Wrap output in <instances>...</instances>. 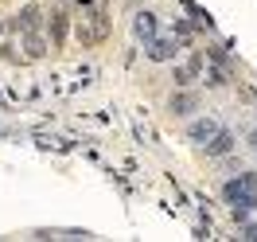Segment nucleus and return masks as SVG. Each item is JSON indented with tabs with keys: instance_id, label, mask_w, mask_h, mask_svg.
I'll return each mask as SVG.
<instances>
[{
	"instance_id": "obj_1",
	"label": "nucleus",
	"mask_w": 257,
	"mask_h": 242,
	"mask_svg": "<svg viewBox=\"0 0 257 242\" xmlns=\"http://www.w3.org/2000/svg\"><path fill=\"white\" fill-rule=\"evenodd\" d=\"M222 195H226V203L234 207V215H238V223H241V219L257 207V176H253V172H245V176L230 180V184L222 188Z\"/></svg>"
},
{
	"instance_id": "obj_2",
	"label": "nucleus",
	"mask_w": 257,
	"mask_h": 242,
	"mask_svg": "<svg viewBox=\"0 0 257 242\" xmlns=\"http://www.w3.org/2000/svg\"><path fill=\"white\" fill-rule=\"evenodd\" d=\"M109 35V16H105V8H90V12H82L78 20V43L82 47H94Z\"/></svg>"
},
{
	"instance_id": "obj_3",
	"label": "nucleus",
	"mask_w": 257,
	"mask_h": 242,
	"mask_svg": "<svg viewBox=\"0 0 257 242\" xmlns=\"http://www.w3.org/2000/svg\"><path fill=\"white\" fill-rule=\"evenodd\" d=\"M148 55H152L156 63H164V59H176V55H179V43H176V39H160V35H156V39L148 43Z\"/></svg>"
},
{
	"instance_id": "obj_4",
	"label": "nucleus",
	"mask_w": 257,
	"mask_h": 242,
	"mask_svg": "<svg viewBox=\"0 0 257 242\" xmlns=\"http://www.w3.org/2000/svg\"><path fill=\"white\" fill-rule=\"evenodd\" d=\"M133 32H137V39L152 43V39H156V16H152V12H137V24H133Z\"/></svg>"
},
{
	"instance_id": "obj_5",
	"label": "nucleus",
	"mask_w": 257,
	"mask_h": 242,
	"mask_svg": "<svg viewBox=\"0 0 257 242\" xmlns=\"http://www.w3.org/2000/svg\"><path fill=\"white\" fill-rule=\"evenodd\" d=\"M24 55H28V59H43V55H47V39L39 32H24Z\"/></svg>"
},
{
	"instance_id": "obj_6",
	"label": "nucleus",
	"mask_w": 257,
	"mask_h": 242,
	"mask_svg": "<svg viewBox=\"0 0 257 242\" xmlns=\"http://www.w3.org/2000/svg\"><path fill=\"white\" fill-rule=\"evenodd\" d=\"M218 129H222L218 121H210V117H203V121H195V125H191L187 133H191V141H199V145H207V141H210V137H214Z\"/></svg>"
},
{
	"instance_id": "obj_7",
	"label": "nucleus",
	"mask_w": 257,
	"mask_h": 242,
	"mask_svg": "<svg viewBox=\"0 0 257 242\" xmlns=\"http://www.w3.org/2000/svg\"><path fill=\"white\" fill-rule=\"evenodd\" d=\"M230 148H234V137H230L226 129H218V133L207 141V156H226Z\"/></svg>"
},
{
	"instance_id": "obj_8",
	"label": "nucleus",
	"mask_w": 257,
	"mask_h": 242,
	"mask_svg": "<svg viewBox=\"0 0 257 242\" xmlns=\"http://www.w3.org/2000/svg\"><path fill=\"white\" fill-rule=\"evenodd\" d=\"M203 70V59L195 55V59H187L183 66H176V86H187V82H195V74Z\"/></svg>"
},
{
	"instance_id": "obj_9",
	"label": "nucleus",
	"mask_w": 257,
	"mask_h": 242,
	"mask_svg": "<svg viewBox=\"0 0 257 242\" xmlns=\"http://www.w3.org/2000/svg\"><path fill=\"white\" fill-rule=\"evenodd\" d=\"M195 106H199V98H195V94H187V90L172 94V113H176V117H187V113H191Z\"/></svg>"
},
{
	"instance_id": "obj_10",
	"label": "nucleus",
	"mask_w": 257,
	"mask_h": 242,
	"mask_svg": "<svg viewBox=\"0 0 257 242\" xmlns=\"http://www.w3.org/2000/svg\"><path fill=\"white\" fill-rule=\"evenodd\" d=\"M66 28H70V24H66V12H63V8H55V12H51V43H63Z\"/></svg>"
},
{
	"instance_id": "obj_11",
	"label": "nucleus",
	"mask_w": 257,
	"mask_h": 242,
	"mask_svg": "<svg viewBox=\"0 0 257 242\" xmlns=\"http://www.w3.org/2000/svg\"><path fill=\"white\" fill-rule=\"evenodd\" d=\"M39 16H43L39 8H24L20 20H16V28H20V32H39Z\"/></svg>"
},
{
	"instance_id": "obj_12",
	"label": "nucleus",
	"mask_w": 257,
	"mask_h": 242,
	"mask_svg": "<svg viewBox=\"0 0 257 242\" xmlns=\"http://www.w3.org/2000/svg\"><path fill=\"white\" fill-rule=\"evenodd\" d=\"M241 238H253L257 242V223H245V219H241Z\"/></svg>"
}]
</instances>
